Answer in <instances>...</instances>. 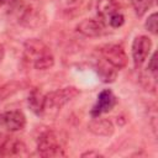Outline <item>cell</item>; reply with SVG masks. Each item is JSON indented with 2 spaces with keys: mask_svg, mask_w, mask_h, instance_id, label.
Masks as SVG:
<instances>
[{
  "mask_svg": "<svg viewBox=\"0 0 158 158\" xmlns=\"http://www.w3.org/2000/svg\"><path fill=\"white\" fill-rule=\"evenodd\" d=\"M25 126H26V116L23 115V112L19 110H11L0 114V127L10 132H16L23 130Z\"/></svg>",
  "mask_w": 158,
  "mask_h": 158,
  "instance_id": "5b68a950",
  "label": "cell"
},
{
  "mask_svg": "<svg viewBox=\"0 0 158 158\" xmlns=\"http://www.w3.org/2000/svg\"><path fill=\"white\" fill-rule=\"evenodd\" d=\"M20 21H21L22 25H25L27 27H37V26L41 25L40 23L41 16L32 7H26V9H23V11L21 14Z\"/></svg>",
  "mask_w": 158,
  "mask_h": 158,
  "instance_id": "5bb4252c",
  "label": "cell"
},
{
  "mask_svg": "<svg viewBox=\"0 0 158 158\" xmlns=\"http://www.w3.org/2000/svg\"><path fill=\"white\" fill-rule=\"evenodd\" d=\"M151 49H152V41L148 36L141 35V36L135 37V40L132 42L131 51H132L133 63L137 68L141 67L146 62V59L148 58V56L151 53Z\"/></svg>",
  "mask_w": 158,
  "mask_h": 158,
  "instance_id": "277c9868",
  "label": "cell"
},
{
  "mask_svg": "<svg viewBox=\"0 0 158 158\" xmlns=\"http://www.w3.org/2000/svg\"><path fill=\"white\" fill-rule=\"evenodd\" d=\"M25 152H26L25 143L15 137H10L0 144V156H2V157L21 156Z\"/></svg>",
  "mask_w": 158,
  "mask_h": 158,
  "instance_id": "30bf717a",
  "label": "cell"
},
{
  "mask_svg": "<svg viewBox=\"0 0 158 158\" xmlns=\"http://www.w3.org/2000/svg\"><path fill=\"white\" fill-rule=\"evenodd\" d=\"M116 102H117V99L114 95V93L110 89H105L98 95L96 104L93 106L90 114L93 117H98L101 114L111 111L114 109V106L116 105Z\"/></svg>",
  "mask_w": 158,
  "mask_h": 158,
  "instance_id": "8992f818",
  "label": "cell"
},
{
  "mask_svg": "<svg viewBox=\"0 0 158 158\" xmlns=\"http://www.w3.org/2000/svg\"><path fill=\"white\" fill-rule=\"evenodd\" d=\"M21 88V84L17 81H9L0 85V101L5 100L6 98L14 95L16 91H19Z\"/></svg>",
  "mask_w": 158,
  "mask_h": 158,
  "instance_id": "9a60e30c",
  "label": "cell"
},
{
  "mask_svg": "<svg viewBox=\"0 0 158 158\" xmlns=\"http://www.w3.org/2000/svg\"><path fill=\"white\" fill-rule=\"evenodd\" d=\"M96 10L101 19H109L112 14L118 11V5L115 0H98Z\"/></svg>",
  "mask_w": 158,
  "mask_h": 158,
  "instance_id": "4fadbf2b",
  "label": "cell"
},
{
  "mask_svg": "<svg viewBox=\"0 0 158 158\" xmlns=\"http://www.w3.org/2000/svg\"><path fill=\"white\" fill-rule=\"evenodd\" d=\"M54 64V57L52 54V52L42 56L41 58H38L37 60H35L32 63V65L37 69V70H47L49 68H52Z\"/></svg>",
  "mask_w": 158,
  "mask_h": 158,
  "instance_id": "2e32d148",
  "label": "cell"
},
{
  "mask_svg": "<svg viewBox=\"0 0 158 158\" xmlns=\"http://www.w3.org/2000/svg\"><path fill=\"white\" fill-rule=\"evenodd\" d=\"M23 49H25V58L31 63H33L35 60H37L42 56L51 52L49 48L38 38L27 40L23 44Z\"/></svg>",
  "mask_w": 158,
  "mask_h": 158,
  "instance_id": "52a82bcc",
  "label": "cell"
},
{
  "mask_svg": "<svg viewBox=\"0 0 158 158\" xmlns=\"http://www.w3.org/2000/svg\"><path fill=\"white\" fill-rule=\"evenodd\" d=\"M123 22H125V17H123V15L121 14V12H115V14H112L110 17H109V23H110V26L111 27H120V26H122L123 25Z\"/></svg>",
  "mask_w": 158,
  "mask_h": 158,
  "instance_id": "ac0fdd59",
  "label": "cell"
},
{
  "mask_svg": "<svg viewBox=\"0 0 158 158\" xmlns=\"http://www.w3.org/2000/svg\"><path fill=\"white\" fill-rule=\"evenodd\" d=\"M77 31L85 37H98L104 32V23L101 20L85 19L77 25Z\"/></svg>",
  "mask_w": 158,
  "mask_h": 158,
  "instance_id": "9c48e42d",
  "label": "cell"
},
{
  "mask_svg": "<svg viewBox=\"0 0 158 158\" xmlns=\"http://www.w3.org/2000/svg\"><path fill=\"white\" fill-rule=\"evenodd\" d=\"M27 102H28V107L33 114L42 116L43 106H44V95L41 91H38L37 89H33L28 95Z\"/></svg>",
  "mask_w": 158,
  "mask_h": 158,
  "instance_id": "8fae6325",
  "label": "cell"
},
{
  "mask_svg": "<svg viewBox=\"0 0 158 158\" xmlns=\"http://www.w3.org/2000/svg\"><path fill=\"white\" fill-rule=\"evenodd\" d=\"M81 157H101V154L98 153V152H93V151H90V152H85V153H83Z\"/></svg>",
  "mask_w": 158,
  "mask_h": 158,
  "instance_id": "44dd1931",
  "label": "cell"
},
{
  "mask_svg": "<svg viewBox=\"0 0 158 158\" xmlns=\"http://www.w3.org/2000/svg\"><path fill=\"white\" fill-rule=\"evenodd\" d=\"M157 69H158V67H157V54H156V53H153V54H152V57H151V58H149V60H148L147 72H148V73H151L153 77H157Z\"/></svg>",
  "mask_w": 158,
  "mask_h": 158,
  "instance_id": "ffe728a7",
  "label": "cell"
},
{
  "mask_svg": "<svg viewBox=\"0 0 158 158\" xmlns=\"http://www.w3.org/2000/svg\"><path fill=\"white\" fill-rule=\"evenodd\" d=\"M37 152L41 157H44V158H54V157L65 156L64 148L58 136L53 131H46L38 137Z\"/></svg>",
  "mask_w": 158,
  "mask_h": 158,
  "instance_id": "7a4b0ae2",
  "label": "cell"
},
{
  "mask_svg": "<svg viewBox=\"0 0 158 158\" xmlns=\"http://www.w3.org/2000/svg\"><path fill=\"white\" fill-rule=\"evenodd\" d=\"M157 12H153V14H151L149 16H148V19H147V21H146V28L151 32V33H153V35H156L157 33Z\"/></svg>",
  "mask_w": 158,
  "mask_h": 158,
  "instance_id": "d6986e66",
  "label": "cell"
},
{
  "mask_svg": "<svg viewBox=\"0 0 158 158\" xmlns=\"http://www.w3.org/2000/svg\"><path fill=\"white\" fill-rule=\"evenodd\" d=\"M78 95H79V90L75 86H65L44 95V106H43L42 116L44 115L56 116L67 102H69Z\"/></svg>",
  "mask_w": 158,
  "mask_h": 158,
  "instance_id": "6da1fadb",
  "label": "cell"
},
{
  "mask_svg": "<svg viewBox=\"0 0 158 158\" xmlns=\"http://www.w3.org/2000/svg\"><path fill=\"white\" fill-rule=\"evenodd\" d=\"M104 60H106L109 64H111L114 68L122 69L127 65V54L125 52V49L120 46V44H106L104 47H101L100 49Z\"/></svg>",
  "mask_w": 158,
  "mask_h": 158,
  "instance_id": "3957f363",
  "label": "cell"
},
{
  "mask_svg": "<svg viewBox=\"0 0 158 158\" xmlns=\"http://www.w3.org/2000/svg\"><path fill=\"white\" fill-rule=\"evenodd\" d=\"M96 72H98L99 78L104 83H112V81H115V79L117 77V69L114 68L111 64H109L106 60L98 63Z\"/></svg>",
  "mask_w": 158,
  "mask_h": 158,
  "instance_id": "7c38bea8",
  "label": "cell"
},
{
  "mask_svg": "<svg viewBox=\"0 0 158 158\" xmlns=\"http://www.w3.org/2000/svg\"><path fill=\"white\" fill-rule=\"evenodd\" d=\"M154 0H131L132 7L137 16H143L153 5Z\"/></svg>",
  "mask_w": 158,
  "mask_h": 158,
  "instance_id": "e0dca14e",
  "label": "cell"
},
{
  "mask_svg": "<svg viewBox=\"0 0 158 158\" xmlns=\"http://www.w3.org/2000/svg\"><path fill=\"white\" fill-rule=\"evenodd\" d=\"M88 130L89 132H91L95 136H100V137H109L114 133L115 127L114 123L107 120V118H101V117H94L89 125H88Z\"/></svg>",
  "mask_w": 158,
  "mask_h": 158,
  "instance_id": "ba28073f",
  "label": "cell"
}]
</instances>
